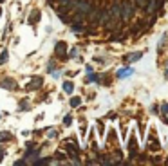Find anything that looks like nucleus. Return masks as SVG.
<instances>
[{"label":"nucleus","instance_id":"aec40b11","mask_svg":"<svg viewBox=\"0 0 168 166\" xmlns=\"http://www.w3.org/2000/svg\"><path fill=\"white\" fill-rule=\"evenodd\" d=\"M0 2H4V0H0Z\"/></svg>","mask_w":168,"mask_h":166},{"label":"nucleus","instance_id":"f03ea898","mask_svg":"<svg viewBox=\"0 0 168 166\" xmlns=\"http://www.w3.org/2000/svg\"><path fill=\"white\" fill-rule=\"evenodd\" d=\"M109 15H110V20H121V6L119 4H114L112 7H110V11H109Z\"/></svg>","mask_w":168,"mask_h":166},{"label":"nucleus","instance_id":"2eb2a0df","mask_svg":"<svg viewBox=\"0 0 168 166\" xmlns=\"http://www.w3.org/2000/svg\"><path fill=\"white\" fill-rule=\"evenodd\" d=\"M161 112H163V114H168V103H164V105L161 107Z\"/></svg>","mask_w":168,"mask_h":166},{"label":"nucleus","instance_id":"f8f14e48","mask_svg":"<svg viewBox=\"0 0 168 166\" xmlns=\"http://www.w3.org/2000/svg\"><path fill=\"white\" fill-rule=\"evenodd\" d=\"M4 85H7V89H15V87H13V85H15V81H13V79H6V81H4Z\"/></svg>","mask_w":168,"mask_h":166},{"label":"nucleus","instance_id":"423d86ee","mask_svg":"<svg viewBox=\"0 0 168 166\" xmlns=\"http://www.w3.org/2000/svg\"><path fill=\"white\" fill-rule=\"evenodd\" d=\"M40 85H42V79H40V78H36V79H33V81H31L29 85H27V89H29V90H33V89H38Z\"/></svg>","mask_w":168,"mask_h":166},{"label":"nucleus","instance_id":"9b49d317","mask_svg":"<svg viewBox=\"0 0 168 166\" xmlns=\"http://www.w3.org/2000/svg\"><path fill=\"white\" fill-rule=\"evenodd\" d=\"M80 103H81V99H80V98H72V99H71V107H78Z\"/></svg>","mask_w":168,"mask_h":166},{"label":"nucleus","instance_id":"9d476101","mask_svg":"<svg viewBox=\"0 0 168 166\" xmlns=\"http://www.w3.org/2000/svg\"><path fill=\"white\" fill-rule=\"evenodd\" d=\"M146 4H148V0H136V6H139V7H146Z\"/></svg>","mask_w":168,"mask_h":166},{"label":"nucleus","instance_id":"f3484780","mask_svg":"<svg viewBox=\"0 0 168 166\" xmlns=\"http://www.w3.org/2000/svg\"><path fill=\"white\" fill-rule=\"evenodd\" d=\"M49 137H51V139H54V137H56V132L52 130V128H51V132H49Z\"/></svg>","mask_w":168,"mask_h":166},{"label":"nucleus","instance_id":"1a4fd4ad","mask_svg":"<svg viewBox=\"0 0 168 166\" xmlns=\"http://www.w3.org/2000/svg\"><path fill=\"white\" fill-rule=\"evenodd\" d=\"M31 15H33V16L29 18V24H33V22H38V18H40V13H38V11H33Z\"/></svg>","mask_w":168,"mask_h":166},{"label":"nucleus","instance_id":"ddd939ff","mask_svg":"<svg viewBox=\"0 0 168 166\" xmlns=\"http://www.w3.org/2000/svg\"><path fill=\"white\" fill-rule=\"evenodd\" d=\"M6 61H7V51H4L2 56H0V63H6Z\"/></svg>","mask_w":168,"mask_h":166},{"label":"nucleus","instance_id":"0eeeda50","mask_svg":"<svg viewBox=\"0 0 168 166\" xmlns=\"http://www.w3.org/2000/svg\"><path fill=\"white\" fill-rule=\"evenodd\" d=\"M65 148H67V152L71 153V157H72V159H76V157H78V152H76V148H74V144H67Z\"/></svg>","mask_w":168,"mask_h":166},{"label":"nucleus","instance_id":"dca6fc26","mask_svg":"<svg viewBox=\"0 0 168 166\" xmlns=\"http://www.w3.org/2000/svg\"><path fill=\"white\" fill-rule=\"evenodd\" d=\"M71 121H72V119H71V116H65V119H64V123L67 124V127H69V124H71Z\"/></svg>","mask_w":168,"mask_h":166},{"label":"nucleus","instance_id":"4468645a","mask_svg":"<svg viewBox=\"0 0 168 166\" xmlns=\"http://www.w3.org/2000/svg\"><path fill=\"white\" fill-rule=\"evenodd\" d=\"M81 29H83V25H81V24H76L74 27H72V31H74V33H80Z\"/></svg>","mask_w":168,"mask_h":166},{"label":"nucleus","instance_id":"39448f33","mask_svg":"<svg viewBox=\"0 0 168 166\" xmlns=\"http://www.w3.org/2000/svg\"><path fill=\"white\" fill-rule=\"evenodd\" d=\"M141 56H143V53H132V54H128V56L125 58V60H127V61H130V63H132V61H138Z\"/></svg>","mask_w":168,"mask_h":166},{"label":"nucleus","instance_id":"6e6552de","mask_svg":"<svg viewBox=\"0 0 168 166\" xmlns=\"http://www.w3.org/2000/svg\"><path fill=\"white\" fill-rule=\"evenodd\" d=\"M64 90L67 92V94H71V92L74 90V85H72L71 81H65V83H64Z\"/></svg>","mask_w":168,"mask_h":166},{"label":"nucleus","instance_id":"a211bd4d","mask_svg":"<svg viewBox=\"0 0 168 166\" xmlns=\"http://www.w3.org/2000/svg\"><path fill=\"white\" fill-rule=\"evenodd\" d=\"M56 2H60V4H64V6H65V4L69 2V0H56Z\"/></svg>","mask_w":168,"mask_h":166},{"label":"nucleus","instance_id":"f257e3e1","mask_svg":"<svg viewBox=\"0 0 168 166\" xmlns=\"http://www.w3.org/2000/svg\"><path fill=\"white\" fill-rule=\"evenodd\" d=\"M119 6H121V20H125V22L130 20L132 15H134V9H136L134 2H132V0H123Z\"/></svg>","mask_w":168,"mask_h":166},{"label":"nucleus","instance_id":"6ab92c4d","mask_svg":"<svg viewBox=\"0 0 168 166\" xmlns=\"http://www.w3.org/2000/svg\"><path fill=\"white\" fill-rule=\"evenodd\" d=\"M164 78H166V79H168V69H166V70H164Z\"/></svg>","mask_w":168,"mask_h":166},{"label":"nucleus","instance_id":"7ed1b4c3","mask_svg":"<svg viewBox=\"0 0 168 166\" xmlns=\"http://www.w3.org/2000/svg\"><path fill=\"white\" fill-rule=\"evenodd\" d=\"M65 51H67V45L64 44V42H58V44H56V54L65 60Z\"/></svg>","mask_w":168,"mask_h":166},{"label":"nucleus","instance_id":"20e7f679","mask_svg":"<svg viewBox=\"0 0 168 166\" xmlns=\"http://www.w3.org/2000/svg\"><path fill=\"white\" fill-rule=\"evenodd\" d=\"M132 69L130 67H125V69H119L118 70V78H128V76H132Z\"/></svg>","mask_w":168,"mask_h":166}]
</instances>
